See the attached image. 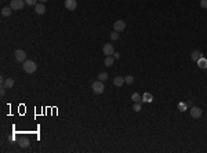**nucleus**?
<instances>
[{"label":"nucleus","mask_w":207,"mask_h":153,"mask_svg":"<svg viewBox=\"0 0 207 153\" xmlns=\"http://www.w3.org/2000/svg\"><path fill=\"white\" fill-rule=\"evenodd\" d=\"M22 68H24V71L26 73H35L36 72V69H37V65H36V62L35 61H30V59H26L24 62V65H22Z\"/></svg>","instance_id":"f257e3e1"},{"label":"nucleus","mask_w":207,"mask_h":153,"mask_svg":"<svg viewBox=\"0 0 207 153\" xmlns=\"http://www.w3.org/2000/svg\"><path fill=\"white\" fill-rule=\"evenodd\" d=\"M91 88H93V91H94L95 94H102V92L105 91V86H104V81H101V80L94 81V83L91 84Z\"/></svg>","instance_id":"f03ea898"},{"label":"nucleus","mask_w":207,"mask_h":153,"mask_svg":"<svg viewBox=\"0 0 207 153\" xmlns=\"http://www.w3.org/2000/svg\"><path fill=\"white\" fill-rule=\"evenodd\" d=\"M25 4H26L25 0H11V1H10V7H11L13 10H15V11L22 10Z\"/></svg>","instance_id":"7ed1b4c3"},{"label":"nucleus","mask_w":207,"mask_h":153,"mask_svg":"<svg viewBox=\"0 0 207 153\" xmlns=\"http://www.w3.org/2000/svg\"><path fill=\"white\" fill-rule=\"evenodd\" d=\"M202 115H203V110L199 106H192L191 108V116L193 119H199V117H202Z\"/></svg>","instance_id":"20e7f679"},{"label":"nucleus","mask_w":207,"mask_h":153,"mask_svg":"<svg viewBox=\"0 0 207 153\" xmlns=\"http://www.w3.org/2000/svg\"><path fill=\"white\" fill-rule=\"evenodd\" d=\"M14 55H15V59H17L18 62H25V61H26V53H25L24 50H17Z\"/></svg>","instance_id":"39448f33"},{"label":"nucleus","mask_w":207,"mask_h":153,"mask_svg":"<svg viewBox=\"0 0 207 153\" xmlns=\"http://www.w3.org/2000/svg\"><path fill=\"white\" fill-rule=\"evenodd\" d=\"M77 7L76 0H65V8L69 10V11H75Z\"/></svg>","instance_id":"423d86ee"},{"label":"nucleus","mask_w":207,"mask_h":153,"mask_svg":"<svg viewBox=\"0 0 207 153\" xmlns=\"http://www.w3.org/2000/svg\"><path fill=\"white\" fill-rule=\"evenodd\" d=\"M102 51H104V54H105L106 57H109V55H113V53H115L113 44H105V46H104V48H102Z\"/></svg>","instance_id":"0eeeda50"},{"label":"nucleus","mask_w":207,"mask_h":153,"mask_svg":"<svg viewBox=\"0 0 207 153\" xmlns=\"http://www.w3.org/2000/svg\"><path fill=\"white\" fill-rule=\"evenodd\" d=\"M113 28H115V30H117V32H122V30L126 29V22L122 21V19H119V21H116L115 24H113Z\"/></svg>","instance_id":"6e6552de"},{"label":"nucleus","mask_w":207,"mask_h":153,"mask_svg":"<svg viewBox=\"0 0 207 153\" xmlns=\"http://www.w3.org/2000/svg\"><path fill=\"white\" fill-rule=\"evenodd\" d=\"M35 11H36L37 15H43L46 13V6L43 3H37V4L35 6Z\"/></svg>","instance_id":"1a4fd4ad"},{"label":"nucleus","mask_w":207,"mask_h":153,"mask_svg":"<svg viewBox=\"0 0 207 153\" xmlns=\"http://www.w3.org/2000/svg\"><path fill=\"white\" fill-rule=\"evenodd\" d=\"M113 84H115L116 87H119L120 88L123 84H124V77H122V76H116L115 79H113Z\"/></svg>","instance_id":"9d476101"},{"label":"nucleus","mask_w":207,"mask_h":153,"mask_svg":"<svg viewBox=\"0 0 207 153\" xmlns=\"http://www.w3.org/2000/svg\"><path fill=\"white\" fill-rule=\"evenodd\" d=\"M202 57H203V54L200 53V51H198V50H196V51H192V54H191V59L195 61V62H198Z\"/></svg>","instance_id":"9b49d317"},{"label":"nucleus","mask_w":207,"mask_h":153,"mask_svg":"<svg viewBox=\"0 0 207 153\" xmlns=\"http://www.w3.org/2000/svg\"><path fill=\"white\" fill-rule=\"evenodd\" d=\"M14 84H15V81L11 79V77H8V79H6L4 80V83H3V86L6 87V88H13L14 87Z\"/></svg>","instance_id":"f8f14e48"},{"label":"nucleus","mask_w":207,"mask_h":153,"mask_svg":"<svg viewBox=\"0 0 207 153\" xmlns=\"http://www.w3.org/2000/svg\"><path fill=\"white\" fill-rule=\"evenodd\" d=\"M11 13H13V8H11V7H3V8H1V15H3V17H10Z\"/></svg>","instance_id":"ddd939ff"},{"label":"nucleus","mask_w":207,"mask_h":153,"mask_svg":"<svg viewBox=\"0 0 207 153\" xmlns=\"http://www.w3.org/2000/svg\"><path fill=\"white\" fill-rule=\"evenodd\" d=\"M29 144H30V141H29V138H22V139H19V146L21 148H28Z\"/></svg>","instance_id":"4468645a"},{"label":"nucleus","mask_w":207,"mask_h":153,"mask_svg":"<svg viewBox=\"0 0 207 153\" xmlns=\"http://www.w3.org/2000/svg\"><path fill=\"white\" fill-rule=\"evenodd\" d=\"M198 66L199 68H202V69H206L207 68V59L204 57H202L198 61Z\"/></svg>","instance_id":"2eb2a0df"},{"label":"nucleus","mask_w":207,"mask_h":153,"mask_svg":"<svg viewBox=\"0 0 207 153\" xmlns=\"http://www.w3.org/2000/svg\"><path fill=\"white\" fill-rule=\"evenodd\" d=\"M142 101H144V102H152V101H153V97H152L150 92H145L144 95H142Z\"/></svg>","instance_id":"dca6fc26"},{"label":"nucleus","mask_w":207,"mask_h":153,"mask_svg":"<svg viewBox=\"0 0 207 153\" xmlns=\"http://www.w3.org/2000/svg\"><path fill=\"white\" fill-rule=\"evenodd\" d=\"M113 62H115V58L111 57V55L105 58V65H106V66H112V65H113Z\"/></svg>","instance_id":"f3484780"},{"label":"nucleus","mask_w":207,"mask_h":153,"mask_svg":"<svg viewBox=\"0 0 207 153\" xmlns=\"http://www.w3.org/2000/svg\"><path fill=\"white\" fill-rule=\"evenodd\" d=\"M131 99L134 101V102H141V101H142V97H141L138 92H134V94L131 95Z\"/></svg>","instance_id":"a211bd4d"},{"label":"nucleus","mask_w":207,"mask_h":153,"mask_svg":"<svg viewBox=\"0 0 207 153\" xmlns=\"http://www.w3.org/2000/svg\"><path fill=\"white\" fill-rule=\"evenodd\" d=\"M98 80H101V81H106V80H108V73L101 72V73H100V75H98Z\"/></svg>","instance_id":"6ab92c4d"},{"label":"nucleus","mask_w":207,"mask_h":153,"mask_svg":"<svg viewBox=\"0 0 207 153\" xmlns=\"http://www.w3.org/2000/svg\"><path fill=\"white\" fill-rule=\"evenodd\" d=\"M133 81H134V77L131 76V75L124 77V83H127V84H133Z\"/></svg>","instance_id":"aec40b11"},{"label":"nucleus","mask_w":207,"mask_h":153,"mask_svg":"<svg viewBox=\"0 0 207 153\" xmlns=\"http://www.w3.org/2000/svg\"><path fill=\"white\" fill-rule=\"evenodd\" d=\"M117 39H119V32H117V30H113V32L111 33V40L115 42V40H117Z\"/></svg>","instance_id":"412c9836"},{"label":"nucleus","mask_w":207,"mask_h":153,"mask_svg":"<svg viewBox=\"0 0 207 153\" xmlns=\"http://www.w3.org/2000/svg\"><path fill=\"white\" fill-rule=\"evenodd\" d=\"M187 108H188V105H187L185 102H181V104H178V110H181V112L187 110Z\"/></svg>","instance_id":"4be33fe9"},{"label":"nucleus","mask_w":207,"mask_h":153,"mask_svg":"<svg viewBox=\"0 0 207 153\" xmlns=\"http://www.w3.org/2000/svg\"><path fill=\"white\" fill-rule=\"evenodd\" d=\"M25 3L28 6H36L37 4V0H25Z\"/></svg>","instance_id":"5701e85b"},{"label":"nucleus","mask_w":207,"mask_h":153,"mask_svg":"<svg viewBox=\"0 0 207 153\" xmlns=\"http://www.w3.org/2000/svg\"><path fill=\"white\" fill-rule=\"evenodd\" d=\"M133 109H134V112H140L141 110V105H140V102H135L134 106H133Z\"/></svg>","instance_id":"b1692460"},{"label":"nucleus","mask_w":207,"mask_h":153,"mask_svg":"<svg viewBox=\"0 0 207 153\" xmlns=\"http://www.w3.org/2000/svg\"><path fill=\"white\" fill-rule=\"evenodd\" d=\"M200 7L202 8H207V0H200Z\"/></svg>","instance_id":"393cba45"},{"label":"nucleus","mask_w":207,"mask_h":153,"mask_svg":"<svg viewBox=\"0 0 207 153\" xmlns=\"http://www.w3.org/2000/svg\"><path fill=\"white\" fill-rule=\"evenodd\" d=\"M4 94H6V87L3 86V87H1V90H0V95L4 97Z\"/></svg>","instance_id":"a878e982"},{"label":"nucleus","mask_w":207,"mask_h":153,"mask_svg":"<svg viewBox=\"0 0 207 153\" xmlns=\"http://www.w3.org/2000/svg\"><path fill=\"white\" fill-rule=\"evenodd\" d=\"M113 58H115V59H119V58H120V54H119V53H113Z\"/></svg>","instance_id":"bb28decb"},{"label":"nucleus","mask_w":207,"mask_h":153,"mask_svg":"<svg viewBox=\"0 0 207 153\" xmlns=\"http://www.w3.org/2000/svg\"><path fill=\"white\" fill-rule=\"evenodd\" d=\"M187 105H188V106H191V108H192V106H193V101H189V102H188V104H187Z\"/></svg>","instance_id":"cd10ccee"},{"label":"nucleus","mask_w":207,"mask_h":153,"mask_svg":"<svg viewBox=\"0 0 207 153\" xmlns=\"http://www.w3.org/2000/svg\"><path fill=\"white\" fill-rule=\"evenodd\" d=\"M46 1H47V0H40V3H46Z\"/></svg>","instance_id":"c85d7f7f"}]
</instances>
